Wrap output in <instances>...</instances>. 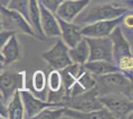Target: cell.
<instances>
[{"label":"cell","instance_id":"1","mask_svg":"<svg viewBox=\"0 0 133 119\" xmlns=\"http://www.w3.org/2000/svg\"><path fill=\"white\" fill-rule=\"evenodd\" d=\"M130 11L128 8L123 6L113 4V3H103L89 6V4L83 11L78 14L72 22L83 27L90 23L101 21V20H110L121 17Z\"/></svg>","mask_w":133,"mask_h":119},{"label":"cell","instance_id":"2","mask_svg":"<svg viewBox=\"0 0 133 119\" xmlns=\"http://www.w3.org/2000/svg\"><path fill=\"white\" fill-rule=\"evenodd\" d=\"M120 25L116 26L108 36L112 42L113 49V62L116 65L119 72H121L132 79L133 58L130 44L124 37Z\"/></svg>","mask_w":133,"mask_h":119},{"label":"cell","instance_id":"3","mask_svg":"<svg viewBox=\"0 0 133 119\" xmlns=\"http://www.w3.org/2000/svg\"><path fill=\"white\" fill-rule=\"evenodd\" d=\"M94 76L95 79L94 87L98 96L108 93H123L132 98V79L121 72Z\"/></svg>","mask_w":133,"mask_h":119},{"label":"cell","instance_id":"4","mask_svg":"<svg viewBox=\"0 0 133 119\" xmlns=\"http://www.w3.org/2000/svg\"><path fill=\"white\" fill-rule=\"evenodd\" d=\"M98 99L114 119L132 117L133 103L131 97L123 93H108L98 96Z\"/></svg>","mask_w":133,"mask_h":119},{"label":"cell","instance_id":"5","mask_svg":"<svg viewBox=\"0 0 133 119\" xmlns=\"http://www.w3.org/2000/svg\"><path fill=\"white\" fill-rule=\"evenodd\" d=\"M0 19L2 28L15 34L22 33L34 38H37L30 23L18 12L7 8L6 6L0 5Z\"/></svg>","mask_w":133,"mask_h":119},{"label":"cell","instance_id":"6","mask_svg":"<svg viewBox=\"0 0 133 119\" xmlns=\"http://www.w3.org/2000/svg\"><path fill=\"white\" fill-rule=\"evenodd\" d=\"M62 103L64 107L83 112H89L103 108V105L98 99L95 87L74 96H65Z\"/></svg>","mask_w":133,"mask_h":119},{"label":"cell","instance_id":"7","mask_svg":"<svg viewBox=\"0 0 133 119\" xmlns=\"http://www.w3.org/2000/svg\"><path fill=\"white\" fill-rule=\"evenodd\" d=\"M25 73H13L3 71L0 73V93L2 99L7 102L16 90L25 88Z\"/></svg>","mask_w":133,"mask_h":119},{"label":"cell","instance_id":"8","mask_svg":"<svg viewBox=\"0 0 133 119\" xmlns=\"http://www.w3.org/2000/svg\"><path fill=\"white\" fill-rule=\"evenodd\" d=\"M69 47L60 38L56 41L55 45L48 51L42 54V58L54 69H62L72 64L69 57Z\"/></svg>","mask_w":133,"mask_h":119},{"label":"cell","instance_id":"9","mask_svg":"<svg viewBox=\"0 0 133 119\" xmlns=\"http://www.w3.org/2000/svg\"><path fill=\"white\" fill-rule=\"evenodd\" d=\"M85 38V37H84ZM89 48V55L88 61L104 60L113 62V49L112 42L109 37L100 38H85Z\"/></svg>","mask_w":133,"mask_h":119},{"label":"cell","instance_id":"10","mask_svg":"<svg viewBox=\"0 0 133 119\" xmlns=\"http://www.w3.org/2000/svg\"><path fill=\"white\" fill-rule=\"evenodd\" d=\"M123 16L115 18V19H110V20H101V21L90 23L89 25H85L81 28V33L85 38L108 37L113 31V29L121 24Z\"/></svg>","mask_w":133,"mask_h":119},{"label":"cell","instance_id":"11","mask_svg":"<svg viewBox=\"0 0 133 119\" xmlns=\"http://www.w3.org/2000/svg\"><path fill=\"white\" fill-rule=\"evenodd\" d=\"M20 95L24 106V118H34L41 110L50 106H60L55 103H51L47 100H42L39 97L35 96L28 89H20Z\"/></svg>","mask_w":133,"mask_h":119},{"label":"cell","instance_id":"12","mask_svg":"<svg viewBox=\"0 0 133 119\" xmlns=\"http://www.w3.org/2000/svg\"><path fill=\"white\" fill-rule=\"evenodd\" d=\"M91 0H64L55 12V15L66 22H72Z\"/></svg>","mask_w":133,"mask_h":119},{"label":"cell","instance_id":"13","mask_svg":"<svg viewBox=\"0 0 133 119\" xmlns=\"http://www.w3.org/2000/svg\"><path fill=\"white\" fill-rule=\"evenodd\" d=\"M39 8L40 23H41V28L45 37L59 38L61 36V31H60V26L56 18L55 13L51 12L41 4H39Z\"/></svg>","mask_w":133,"mask_h":119},{"label":"cell","instance_id":"14","mask_svg":"<svg viewBox=\"0 0 133 119\" xmlns=\"http://www.w3.org/2000/svg\"><path fill=\"white\" fill-rule=\"evenodd\" d=\"M59 26H60V31H61V39L63 42L66 44L69 48H72L78 44L82 40L83 36L81 33V28L78 25L75 24L74 22H66L58 16H56Z\"/></svg>","mask_w":133,"mask_h":119},{"label":"cell","instance_id":"15","mask_svg":"<svg viewBox=\"0 0 133 119\" xmlns=\"http://www.w3.org/2000/svg\"><path fill=\"white\" fill-rule=\"evenodd\" d=\"M94 86H95L94 76L89 73V71H87L84 68L83 65L78 78L76 79L75 83L72 85V87L70 88V90L68 91L66 96H74V95L79 94L82 92H84V91L94 88Z\"/></svg>","mask_w":133,"mask_h":119},{"label":"cell","instance_id":"16","mask_svg":"<svg viewBox=\"0 0 133 119\" xmlns=\"http://www.w3.org/2000/svg\"><path fill=\"white\" fill-rule=\"evenodd\" d=\"M3 58H4V65H11L17 62L21 58V48L17 38V34H13L0 50Z\"/></svg>","mask_w":133,"mask_h":119},{"label":"cell","instance_id":"17","mask_svg":"<svg viewBox=\"0 0 133 119\" xmlns=\"http://www.w3.org/2000/svg\"><path fill=\"white\" fill-rule=\"evenodd\" d=\"M83 67L92 75H102V74L119 72V69L114 62L104 61V60L88 61L83 64Z\"/></svg>","mask_w":133,"mask_h":119},{"label":"cell","instance_id":"18","mask_svg":"<svg viewBox=\"0 0 133 119\" xmlns=\"http://www.w3.org/2000/svg\"><path fill=\"white\" fill-rule=\"evenodd\" d=\"M64 115H66V117L72 119H114V117L104 107L89 112H83L65 107Z\"/></svg>","mask_w":133,"mask_h":119},{"label":"cell","instance_id":"19","mask_svg":"<svg viewBox=\"0 0 133 119\" xmlns=\"http://www.w3.org/2000/svg\"><path fill=\"white\" fill-rule=\"evenodd\" d=\"M68 52H69V57L74 64L83 65L84 62H88L89 55V48L85 38L83 37L82 40L75 47L69 48Z\"/></svg>","mask_w":133,"mask_h":119},{"label":"cell","instance_id":"20","mask_svg":"<svg viewBox=\"0 0 133 119\" xmlns=\"http://www.w3.org/2000/svg\"><path fill=\"white\" fill-rule=\"evenodd\" d=\"M83 65H78V64H71L69 66H66V68L60 69V73L62 75V82H63V87L66 92V96L68 94V91L70 90V88L72 87V85L75 83L76 79L78 78L79 71L82 68Z\"/></svg>","mask_w":133,"mask_h":119},{"label":"cell","instance_id":"21","mask_svg":"<svg viewBox=\"0 0 133 119\" xmlns=\"http://www.w3.org/2000/svg\"><path fill=\"white\" fill-rule=\"evenodd\" d=\"M7 115L9 119H23L24 118V106L20 95V90H16L11 98L6 102Z\"/></svg>","mask_w":133,"mask_h":119},{"label":"cell","instance_id":"22","mask_svg":"<svg viewBox=\"0 0 133 119\" xmlns=\"http://www.w3.org/2000/svg\"><path fill=\"white\" fill-rule=\"evenodd\" d=\"M29 22L31 27L33 28L37 38L44 40L46 37L43 34L40 23V8L38 0H30L29 1Z\"/></svg>","mask_w":133,"mask_h":119},{"label":"cell","instance_id":"23","mask_svg":"<svg viewBox=\"0 0 133 119\" xmlns=\"http://www.w3.org/2000/svg\"><path fill=\"white\" fill-rule=\"evenodd\" d=\"M64 106H50L41 110L34 118L36 119H59L64 116Z\"/></svg>","mask_w":133,"mask_h":119},{"label":"cell","instance_id":"24","mask_svg":"<svg viewBox=\"0 0 133 119\" xmlns=\"http://www.w3.org/2000/svg\"><path fill=\"white\" fill-rule=\"evenodd\" d=\"M29 1L30 0H9L6 7L20 13L29 22Z\"/></svg>","mask_w":133,"mask_h":119},{"label":"cell","instance_id":"25","mask_svg":"<svg viewBox=\"0 0 133 119\" xmlns=\"http://www.w3.org/2000/svg\"><path fill=\"white\" fill-rule=\"evenodd\" d=\"M47 86L51 91H57L63 87L62 75L59 69L52 68L47 76Z\"/></svg>","mask_w":133,"mask_h":119},{"label":"cell","instance_id":"26","mask_svg":"<svg viewBox=\"0 0 133 119\" xmlns=\"http://www.w3.org/2000/svg\"><path fill=\"white\" fill-rule=\"evenodd\" d=\"M32 85L35 91L43 92L47 87V76L43 71L38 69L32 75Z\"/></svg>","mask_w":133,"mask_h":119},{"label":"cell","instance_id":"27","mask_svg":"<svg viewBox=\"0 0 133 119\" xmlns=\"http://www.w3.org/2000/svg\"><path fill=\"white\" fill-rule=\"evenodd\" d=\"M64 0H38L39 4L43 5L45 8H47L51 12L55 13L58 9V7L61 5Z\"/></svg>","mask_w":133,"mask_h":119},{"label":"cell","instance_id":"28","mask_svg":"<svg viewBox=\"0 0 133 119\" xmlns=\"http://www.w3.org/2000/svg\"><path fill=\"white\" fill-rule=\"evenodd\" d=\"M13 34V32H10V31H7V30H1L0 31V50L3 48V46L6 44V42L9 40V38L11 37Z\"/></svg>","mask_w":133,"mask_h":119},{"label":"cell","instance_id":"29","mask_svg":"<svg viewBox=\"0 0 133 119\" xmlns=\"http://www.w3.org/2000/svg\"><path fill=\"white\" fill-rule=\"evenodd\" d=\"M0 117L2 119L8 118V115H7V105H6V102L0 98Z\"/></svg>","mask_w":133,"mask_h":119},{"label":"cell","instance_id":"30","mask_svg":"<svg viewBox=\"0 0 133 119\" xmlns=\"http://www.w3.org/2000/svg\"><path fill=\"white\" fill-rule=\"evenodd\" d=\"M9 2V0H0V5L2 6H6L7 3Z\"/></svg>","mask_w":133,"mask_h":119},{"label":"cell","instance_id":"31","mask_svg":"<svg viewBox=\"0 0 133 119\" xmlns=\"http://www.w3.org/2000/svg\"><path fill=\"white\" fill-rule=\"evenodd\" d=\"M4 67H5V65L3 62H0V73L4 71Z\"/></svg>","mask_w":133,"mask_h":119},{"label":"cell","instance_id":"32","mask_svg":"<svg viewBox=\"0 0 133 119\" xmlns=\"http://www.w3.org/2000/svg\"><path fill=\"white\" fill-rule=\"evenodd\" d=\"M0 62H3L4 64V58H3V55H2L1 51H0Z\"/></svg>","mask_w":133,"mask_h":119},{"label":"cell","instance_id":"33","mask_svg":"<svg viewBox=\"0 0 133 119\" xmlns=\"http://www.w3.org/2000/svg\"><path fill=\"white\" fill-rule=\"evenodd\" d=\"M1 30H3V28H2V24H1V19H0V31Z\"/></svg>","mask_w":133,"mask_h":119},{"label":"cell","instance_id":"34","mask_svg":"<svg viewBox=\"0 0 133 119\" xmlns=\"http://www.w3.org/2000/svg\"><path fill=\"white\" fill-rule=\"evenodd\" d=\"M0 98H2V95H1V93H0Z\"/></svg>","mask_w":133,"mask_h":119},{"label":"cell","instance_id":"35","mask_svg":"<svg viewBox=\"0 0 133 119\" xmlns=\"http://www.w3.org/2000/svg\"><path fill=\"white\" fill-rule=\"evenodd\" d=\"M0 119H2V118H1V117H0Z\"/></svg>","mask_w":133,"mask_h":119}]
</instances>
